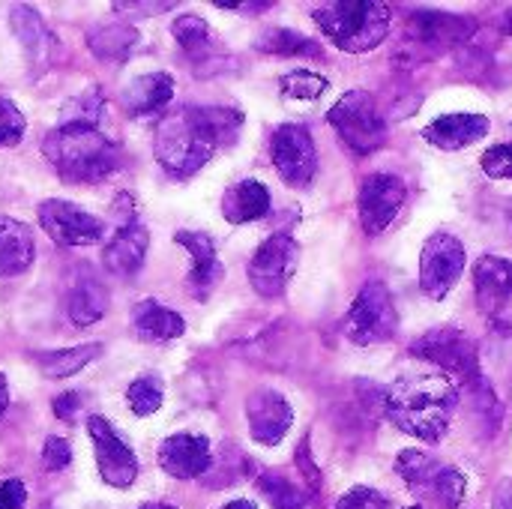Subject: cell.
I'll list each match as a JSON object with an SVG mask.
<instances>
[{
	"label": "cell",
	"instance_id": "cell-1",
	"mask_svg": "<svg viewBox=\"0 0 512 509\" xmlns=\"http://www.w3.org/2000/svg\"><path fill=\"white\" fill-rule=\"evenodd\" d=\"M243 114L225 105H186L168 111L156 123L153 150L159 165L174 177H192L201 171L219 147L237 141Z\"/></svg>",
	"mask_w": 512,
	"mask_h": 509
},
{
	"label": "cell",
	"instance_id": "cell-2",
	"mask_svg": "<svg viewBox=\"0 0 512 509\" xmlns=\"http://www.w3.org/2000/svg\"><path fill=\"white\" fill-rule=\"evenodd\" d=\"M456 405H459V387L453 375L441 369L423 375H405L384 396L387 417L402 432L426 444H438L447 435Z\"/></svg>",
	"mask_w": 512,
	"mask_h": 509
},
{
	"label": "cell",
	"instance_id": "cell-3",
	"mask_svg": "<svg viewBox=\"0 0 512 509\" xmlns=\"http://www.w3.org/2000/svg\"><path fill=\"white\" fill-rule=\"evenodd\" d=\"M42 153L60 180L84 186L120 168V147L93 123H60L42 138Z\"/></svg>",
	"mask_w": 512,
	"mask_h": 509
},
{
	"label": "cell",
	"instance_id": "cell-4",
	"mask_svg": "<svg viewBox=\"0 0 512 509\" xmlns=\"http://www.w3.org/2000/svg\"><path fill=\"white\" fill-rule=\"evenodd\" d=\"M318 27L342 51L363 54L378 48L390 33V9L375 0H333L315 9Z\"/></svg>",
	"mask_w": 512,
	"mask_h": 509
},
{
	"label": "cell",
	"instance_id": "cell-5",
	"mask_svg": "<svg viewBox=\"0 0 512 509\" xmlns=\"http://www.w3.org/2000/svg\"><path fill=\"white\" fill-rule=\"evenodd\" d=\"M342 144L360 156L375 153L387 138V123L369 90H348L327 114Z\"/></svg>",
	"mask_w": 512,
	"mask_h": 509
},
{
	"label": "cell",
	"instance_id": "cell-6",
	"mask_svg": "<svg viewBox=\"0 0 512 509\" xmlns=\"http://www.w3.org/2000/svg\"><path fill=\"white\" fill-rule=\"evenodd\" d=\"M396 471L399 477L429 504L441 509H456L465 501V477L462 471H456L453 465H444L420 450H405L396 459Z\"/></svg>",
	"mask_w": 512,
	"mask_h": 509
},
{
	"label": "cell",
	"instance_id": "cell-7",
	"mask_svg": "<svg viewBox=\"0 0 512 509\" xmlns=\"http://www.w3.org/2000/svg\"><path fill=\"white\" fill-rule=\"evenodd\" d=\"M396 327H399L396 303L384 282H369L357 294V300L351 303L342 321V333L354 345H381L396 336Z\"/></svg>",
	"mask_w": 512,
	"mask_h": 509
},
{
	"label": "cell",
	"instance_id": "cell-8",
	"mask_svg": "<svg viewBox=\"0 0 512 509\" xmlns=\"http://www.w3.org/2000/svg\"><path fill=\"white\" fill-rule=\"evenodd\" d=\"M468 264L465 243L447 231H438L426 240L420 252V291L429 300H444L462 279Z\"/></svg>",
	"mask_w": 512,
	"mask_h": 509
},
{
	"label": "cell",
	"instance_id": "cell-9",
	"mask_svg": "<svg viewBox=\"0 0 512 509\" xmlns=\"http://www.w3.org/2000/svg\"><path fill=\"white\" fill-rule=\"evenodd\" d=\"M297 258H300V246L294 237H288V234L267 237L249 261L252 288L261 297H282L297 270Z\"/></svg>",
	"mask_w": 512,
	"mask_h": 509
},
{
	"label": "cell",
	"instance_id": "cell-10",
	"mask_svg": "<svg viewBox=\"0 0 512 509\" xmlns=\"http://www.w3.org/2000/svg\"><path fill=\"white\" fill-rule=\"evenodd\" d=\"M270 156L288 186H309L318 171V153L303 123H282L270 138Z\"/></svg>",
	"mask_w": 512,
	"mask_h": 509
},
{
	"label": "cell",
	"instance_id": "cell-11",
	"mask_svg": "<svg viewBox=\"0 0 512 509\" xmlns=\"http://www.w3.org/2000/svg\"><path fill=\"white\" fill-rule=\"evenodd\" d=\"M417 357L435 363L441 372L447 375H459V378H468L471 384H483L480 381V360H477V345L453 330V327H441V330H432L426 333L420 342H414L411 348Z\"/></svg>",
	"mask_w": 512,
	"mask_h": 509
},
{
	"label": "cell",
	"instance_id": "cell-12",
	"mask_svg": "<svg viewBox=\"0 0 512 509\" xmlns=\"http://www.w3.org/2000/svg\"><path fill=\"white\" fill-rule=\"evenodd\" d=\"M39 225L57 246H93L105 234V222L96 219L93 213L81 210L72 201H42L39 204Z\"/></svg>",
	"mask_w": 512,
	"mask_h": 509
},
{
	"label": "cell",
	"instance_id": "cell-13",
	"mask_svg": "<svg viewBox=\"0 0 512 509\" xmlns=\"http://www.w3.org/2000/svg\"><path fill=\"white\" fill-rule=\"evenodd\" d=\"M87 432H90V441H93L99 477L114 489H129L135 483V477H138L135 453L126 447V441L111 429V423L105 417H90Z\"/></svg>",
	"mask_w": 512,
	"mask_h": 509
},
{
	"label": "cell",
	"instance_id": "cell-14",
	"mask_svg": "<svg viewBox=\"0 0 512 509\" xmlns=\"http://www.w3.org/2000/svg\"><path fill=\"white\" fill-rule=\"evenodd\" d=\"M405 204V183L396 174H372L363 180L360 186V222L366 228V234H381L390 228V222L399 216Z\"/></svg>",
	"mask_w": 512,
	"mask_h": 509
},
{
	"label": "cell",
	"instance_id": "cell-15",
	"mask_svg": "<svg viewBox=\"0 0 512 509\" xmlns=\"http://www.w3.org/2000/svg\"><path fill=\"white\" fill-rule=\"evenodd\" d=\"M246 420L252 441H258L261 447H276L294 423V408L282 393L258 390L246 399Z\"/></svg>",
	"mask_w": 512,
	"mask_h": 509
},
{
	"label": "cell",
	"instance_id": "cell-16",
	"mask_svg": "<svg viewBox=\"0 0 512 509\" xmlns=\"http://www.w3.org/2000/svg\"><path fill=\"white\" fill-rule=\"evenodd\" d=\"M213 465V450L204 435H171L159 444V468L174 480H198Z\"/></svg>",
	"mask_w": 512,
	"mask_h": 509
},
{
	"label": "cell",
	"instance_id": "cell-17",
	"mask_svg": "<svg viewBox=\"0 0 512 509\" xmlns=\"http://www.w3.org/2000/svg\"><path fill=\"white\" fill-rule=\"evenodd\" d=\"M474 291L483 315H501L512 303V261L483 255L474 267Z\"/></svg>",
	"mask_w": 512,
	"mask_h": 509
},
{
	"label": "cell",
	"instance_id": "cell-18",
	"mask_svg": "<svg viewBox=\"0 0 512 509\" xmlns=\"http://www.w3.org/2000/svg\"><path fill=\"white\" fill-rule=\"evenodd\" d=\"M147 246H150V231L138 219H132L117 228L114 240L102 252V264L111 276L129 279L141 270V264L147 258Z\"/></svg>",
	"mask_w": 512,
	"mask_h": 509
},
{
	"label": "cell",
	"instance_id": "cell-19",
	"mask_svg": "<svg viewBox=\"0 0 512 509\" xmlns=\"http://www.w3.org/2000/svg\"><path fill=\"white\" fill-rule=\"evenodd\" d=\"M174 243H180L189 258H192V273H189V285L195 291V297H207L219 279H222V264L216 258V243L210 234L204 231H177L174 234Z\"/></svg>",
	"mask_w": 512,
	"mask_h": 509
},
{
	"label": "cell",
	"instance_id": "cell-20",
	"mask_svg": "<svg viewBox=\"0 0 512 509\" xmlns=\"http://www.w3.org/2000/svg\"><path fill=\"white\" fill-rule=\"evenodd\" d=\"M9 24H12V33L18 36L21 48L27 51L33 69H45L51 63V54H54V36L48 30V24L42 21V15L27 6V3H15L9 9Z\"/></svg>",
	"mask_w": 512,
	"mask_h": 509
},
{
	"label": "cell",
	"instance_id": "cell-21",
	"mask_svg": "<svg viewBox=\"0 0 512 509\" xmlns=\"http://www.w3.org/2000/svg\"><path fill=\"white\" fill-rule=\"evenodd\" d=\"M486 132H489V117L486 114H465L462 111V114H444V117L432 120L423 129V138L432 147L459 150V147H468V144L480 141Z\"/></svg>",
	"mask_w": 512,
	"mask_h": 509
},
{
	"label": "cell",
	"instance_id": "cell-22",
	"mask_svg": "<svg viewBox=\"0 0 512 509\" xmlns=\"http://www.w3.org/2000/svg\"><path fill=\"white\" fill-rule=\"evenodd\" d=\"M171 96H174V78L168 72H150L135 78L120 96V102L129 117H150L165 111Z\"/></svg>",
	"mask_w": 512,
	"mask_h": 509
},
{
	"label": "cell",
	"instance_id": "cell-23",
	"mask_svg": "<svg viewBox=\"0 0 512 509\" xmlns=\"http://www.w3.org/2000/svg\"><path fill=\"white\" fill-rule=\"evenodd\" d=\"M270 213V189L261 180H240L222 195V216L231 225L258 222Z\"/></svg>",
	"mask_w": 512,
	"mask_h": 509
},
{
	"label": "cell",
	"instance_id": "cell-24",
	"mask_svg": "<svg viewBox=\"0 0 512 509\" xmlns=\"http://www.w3.org/2000/svg\"><path fill=\"white\" fill-rule=\"evenodd\" d=\"M33 231L24 222L0 216V276H21L33 264Z\"/></svg>",
	"mask_w": 512,
	"mask_h": 509
},
{
	"label": "cell",
	"instance_id": "cell-25",
	"mask_svg": "<svg viewBox=\"0 0 512 509\" xmlns=\"http://www.w3.org/2000/svg\"><path fill=\"white\" fill-rule=\"evenodd\" d=\"M132 327L147 342H171V339L183 336L186 321L174 309H168L159 300H150L147 297V300H141L132 309Z\"/></svg>",
	"mask_w": 512,
	"mask_h": 509
},
{
	"label": "cell",
	"instance_id": "cell-26",
	"mask_svg": "<svg viewBox=\"0 0 512 509\" xmlns=\"http://www.w3.org/2000/svg\"><path fill=\"white\" fill-rule=\"evenodd\" d=\"M411 30L417 33L420 42L456 45V42H465L474 33V21L465 18V15H453V12H414L411 15Z\"/></svg>",
	"mask_w": 512,
	"mask_h": 509
},
{
	"label": "cell",
	"instance_id": "cell-27",
	"mask_svg": "<svg viewBox=\"0 0 512 509\" xmlns=\"http://www.w3.org/2000/svg\"><path fill=\"white\" fill-rule=\"evenodd\" d=\"M66 312L75 327H90L108 312V288L96 276H84L66 297Z\"/></svg>",
	"mask_w": 512,
	"mask_h": 509
},
{
	"label": "cell",
	"instance_id": "cell-28",
	"mask_svg": "<svg viewBox=\"0 0 512 509\" xmlns=\"http://www.w3.org/2000/svg\"><path fill=\"white\" fill-rule=\"evenodd\" d=\"M138 30L129 24H102L87 33V48L105 63H123L138 48Z\"/></svg>",
	"mask_w": 512,
	"mask_h": 509
},
{
	"label": "cell",
	"instance_id": "cell-29",
	"mask_svg": "<svg viewBox=\"0 0 512 509\" xmlns=\"http://www.w3.org/2000/svg\"><path fill=\"white\" fill-rule=\"evenodd\" d=\"M102 354V345L93 342V345H78V348H60V351H45V354H36V366L45 378H69L75 372H81L87 363H93L96 357Z\"/></svg>",
	"mask_w": 512,
	"mask_h": 509
},
{
	"label": "cell",
	"instance_id": "cell-30",
	"mask_svg": "<svg viewBox=\"0 0 512 509\" xmlns=\"http://www.w3.org/2000/svg\"><path fill=\"white\" fill-rule=\"evenodd\" d=\"M171 33H174V39L180 42V48L189 51L198 63H201V60H210V54H213V48H216V39H213L210 24H207L201 15H195V12L177 15V18L171 21Z\"/></svg>",
	"mask_w": 512,
	"mask_h": 509
},
{
	"label": "cell",
	"instance_id": "cell-31",
	"mask_svg": "<svg viewBox=\"0 0 512 509\" xmlns=\"http://www.w3.org/2000/svg\"><path fill=\"white\" fill-rule=\"evenodd\" d=\"M255 48L264 54H279V57H324V48L318 42H312L309 36H303L297 30H285V27H273V30L261 33Z\"/></svg>",
	"mask_w": 512,
	"mask_h": 509
},
{
	"label": "cell",
	"instance_id": "cell-32",
	"mask_svg": "<svg viewBox=\"0 0 512 509\" xmlns=\"http://www.w3.org/2000/svg\"><path fill=\"white\" fill-rule=\"evenodd\" d=\"M258 489L273 504V509H315L312 495H306L300 486H294L288 477H282L276 471L261 474L258 477Z\"/></svg>",
	"mask_w": 512,
	"mask_h": 509
},
{
	"label": "cell",
	"instance_id": "cell-33",
	"mask_svg": "<svg viewBox=\"0 0 512 509\" xmlns=\"http://www.w3.org/2000/svg\"><path fill=\"white\" fill-rule=\"evenodd\" d=\"M162 399H165V384L159 375H141L129 384L126 390V402L132 408L135 417H150L162 408Z\"/></svg>",
	"mask_w": 512,
	"mask_h": 509
},
{
	"label": "cell",
	"instance_id": "cell-34",
	"mask_svg": "<svg viewBox=\"0 0 512 509\" xmlns=\"http://www.w3.org/2000/svg\"><path fill=\"white\" fill-rule=\"evenodd\" d=\"M279 87H282V96H288V99H318L330 84H327V78H321L318 72L294 69V72L282 75Z\"/></svg>",
	"mask_w": 512,
	"mask_h": 509
},
{
	"label": "cell",
	"instance_id": "cell-35",
	"mask_svg": "<svg viewBox=\"0 0 512 509\" xmlns=\"http://www.w3.org/2000/svg\"><path fill=\"white\" fill-rule=\"evenodd\" d=\"M27 120L12 99H0V147H12L24 138Z\"/></svg>",
	"mask_w": 512,
	"mask_h": 509
},
{
	"label": "cell",
	"instance_id": "cell-36",
	"mask_svg": "<svg viewBox=\"0 0 512 509\" xmlns=\"http://www.w3.org/2000/svg\"><path fill=\"white\" fill-rule=\"evenodd\" d=\"M336 509H390V501H387L378 489L354 486L351 492H345V495L339 498Z\"/></svg>",
	"mask_w": 512,
	"mask_h": 509
},
{
	"label": "cell",
	"instance_id": "cell-37",
	"mask_svg": "<svg viewBox=\"0 0 512 509\" xmlns=\"http://www.w3.org/2000/svg\"><path fill=\"white\" fill-rule=\"evenodd\" d=\"M483 171L495 180H512V144H498L483 153Z\"/></svg>",
	"mask_w": 512,
	"mask_h": 509
},
{
	"label": "cell",
	"instance_id": "cell-38",
	"mask_svg": "<svg viewBox=\"0 0 512 509\" xmlns=\"http://www.w3.org/2000/svg\"><path fill=\"white\" fill-rule=\"evenodd\" d=\"M69 462H72L69 441L66 438H57V435L45 438V444H42V465L48 471H63V468H69Z\"/></svg>",
	"mask_w": 512,
	"mask_h": 509
},
{
	"label": "cell",
	"instance_id": "cell-39",
	"mask_svg": "<svg viewBox=\"0 0 512 509\" xmlns=\"http://www.w3.org/2000/svg\"><path fill=\"white\" fill-rule=\"evenodd\" d=\"M297 468L303 471V477H306L309 489H312V492H321V474H318V465L312 462L309 438H303V441H300V447H297Z\"/></svg>",
	"mask_w": 512,
	"mask_h": 509
},
{
	"label": "cell",
	"instance_id": "cell-40",
	"mask_svg": "<svg viewBox=\"0 0 512 509\" xmlns=\"http://www.w3.org/2000/svg\"><path fill=\"white\" fill-rule=\"evenodd\" d=\"M27 504V489L21 480L0 483V509H21Z\"/></svg>",
	"mask_w": 512,
	"mask_h": 509
},
{
	"label": "cell",
	"instance_id": "cell-41",
	"mask_svg": "<svg viewBox=\"0 0 512 509\" xmlns=\"http://www.w3.org/2000/svg\"><path fill=\"white\" fill-rule=\"evenodd\" d=\"M78 405H81V396L78 393H63V396L54 399V414L60 420H69L72 423V417L78 414Z\"/></svg>",
	"mask_w": 512,
	"mask_h": 509
},
{
	"label": "cell",
	"instance_id": "cell-42",
	"mask_svg": "<svg viewBox=\"0 0 512 509\" xmlns=\"http://www.w3.org/2000/svg\"><path fill=\"white\" fill-rule=\"evenodd\" d=\"M495 509H512V480H501L495 489Z\"/></svg>",
	"mask_w": 512,
	"mask_h": 509
},
{
	"label": "cell",
	"instance_id": "cell-43",
	"mask_svg": "<svg viewBox=\"0 0 512 509\" xmlns=\"http://www.w3.org/2000/svg\"><path fill=\"white\" fill-rule=\"evenodd\" d=\"M171 3H114V12H126V9H138V12H162Z\"/></svg>",
	"mask_w": 512,
	"mask_h": 509
},
{
	"label": "cell",
	"instance_id": "cell-44",
	"mask_svg": "<svg viewBox=\"0 0 512 509\" xmlns=\"http://www.w3.org/2000/svg\"><path fill=\"white\" fill-rule=\"evenodd\" d=\"M6 408H9V384H6V375L0 372V417L6 414Z\"/></svg>",
	"mask_w": 512,
	"mask_h": 509
},
{
	"label": "cell",
	"instance_id": "cell-45",
	"mask_svg": "<svg viewBox=\"0 0 512 509\" xmlns=\"http://www.w3.org/2000/svg\"><path fill=\"white\" fill-rule=\"evenodd\" d=\"M222 509H258L252 501H231V504H225Z\"/></svg>",
	"mask_w": 512,
	"mask_h": 509
},
{
	"label": "cell",
	"instance_id": "cell-46",
	"mask_svg": "<svg viewBox=\"0 0 512 509\" xmlns=\"http://www.w3.org/2000/svg\"><path fill=\"white\" fill-rule=\"evenodd\" d=\"M138 509H177V507H171V504H144V507H138Z\"/></svg>",
	"mask_w": 512,
	"mask_h": 509
},
{
	"label": "cell",
	"instance_id": "cell-47",
	"mask_svg": "<svg viewBox=\"0 0 512 509\" xmlns=\"http://www.w3.org/2000/svg\"><path fill=\"white\" fill-rule=\"evenodd\" d=\"M507 219H510V225H512V204H510V210H507Z\"/></svg>",
	"mask_w": 512,
	"mask_h": 509
},
{
	"label": "cell",
	"instance_id": "cell-48",
	"mask_svg": "<svg viewBox=\"0 0 512 509\" xmlns=\"http://www.w3.org/2000/svg\"><path fill=\"white\" fill-rule=\"evenodd\" d=\"M408 509H423V507H408Z\"/></svg>",
	"mask_w": 512,
	"mask_h": 509
}]
</instances>
